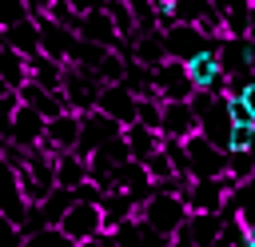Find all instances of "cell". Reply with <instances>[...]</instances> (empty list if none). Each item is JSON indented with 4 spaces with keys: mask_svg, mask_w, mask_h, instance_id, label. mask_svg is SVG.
<instances>
[{
    "mask_svg": "<svg viewBox=\"0 0 255 247\" xmlns=\"http://www.w3.org/2000/svg\"><path fill=\"white\" fill-rule=\"evenodd\" d=\"M163 139H191L199 131V116L191 100H163V120H159Z\"/></svg>",
    "mask_w": 255,
    "mask_h": 247,
    "instance_id": "8fae6325",
    "label": "cell"
},
{
    "mask_svg": "<svg viewBox=\"0 0 255 247\" xmlns=\"http://www.w3.org/2000/svg\"><path fill=\"white\" fill-rule=\"evenodd\" d=\"M151 80H155L159 100H191L195 96V84H191L183 60H163L159 68H151Z\"/></svg>",
    "mask_w": 255,
    "mask_h": 247,
    "instance_id": "9c48e42d",
    "label": "cell"
},
{
    "mask_svg": "<svg viewBox=\"0 0 255 247\" xmlns=\"http://www.w3.org/2000/svg\"><path fill=\"white\" fill-rule=\"evenodd\" d=\"M124 139H128L131 159H139V163H147V159H151V155L163 147V131L143 127V124H128V127H124Z\"/></svg>",
    "mask_w": 255,
    "mask_h": 247,
    "instance_id": "44dd1931",
    "label": "cell"
},
{
    "mask_svg": "<svg viewBox=\"0 0 255 247\" xmlns=\"http://www.w3.org/2000/svg\"><path fill=\"white\" fill-rule=\"evenodd\" d=\"M0 44H8V48H16L20 56H40V28H36V16L32 20H24V24H16V28H4L0 32Z\"/></svg>",
    "mask_w": 255,
    "mask_h": 247,
    "instance_id": "603a6c76",
    "label": "cell"
},
{
    "mask_svg": "<svg viewBox=\"0 0 255 247\" xmlns=\"http://www.w3.org/2000/svg\"><path fill=\"white\" fill-rule=\"evenodd\" d=\"M28 207H32V203H28L24 191H20V171L0 159V215L24 223V219H28Z\"/></svg>",
    "mask_w": 255,
    "mask_h": 247,
    "instance_id": "5bb4252c",
    "label": "cell"
},
{
    "mask_svg": "<svg viewBox=\"0 0 255 247\" xmlns=\"http://www.w3.org/2000/svg\"><path fill=\"white\" fill-rule=\"evenodd\" d=\"M0 247H28V235L16 219H4L0 215Z\"/></svg>",
    "mask_w": 255,
    "mask_h": 247,
    "instance_id": "8d00e7d4",
    "label": "cell"
},
{
    "mask_svg": "<svg viewBox=\"0 0 255 247\" xmlns=\"http://www.w3.org/2000/svg\"><path fill=\"white\" fill-rule=\"evenodd\" d=\"M80 183H88V155H80V151H60V155H56V187L76 191Z\"/></svg>",
    "mask_w": 255,
    "mask_h": 247,
    "instance_id": "7402d4cb",
    "label": "cell"
},
{
    "mask_svg": "<svg viewBox=\"0 0 255 247\" xmlns=\"http://www.w3.org/2000/svg\"><path fill=\"white\" fill-rule=\"evenodd\" d=\"M72 203H76V195H72L68 187H52V191H48V199H44V203H36V207H40V219H44V227H56Z\"/></svg>",
    "mask_w": 255,
    "mask_h": 247,
    "instance_id": "4316f807",
    "label": "cell"
},
{
    "mask_svg": "<svg viewBox=\"0 0 255 247\" xmlns=\"http://www.w3.org/2000/svg\"><path fill=\"white\" fill-rule=\"evenodd\" d=\"M243 151H247V155L255 159V131H251V139H247V147H243Z\"/></svg>",
    "mask_w": 255,
    "mask_h": 247,
    "instance_id": "7dc6e473",
    "label": "cell"
},
{
    "mask_svg": "<svg viewBox=\"0 0 255 247\" xmlns=\"http://www.w3.org/2000/svg\"><path fill=\"white\" fill-rule=\"evenodd\" d=\"M183 151H187L191 179H219V175H227V151L219 143H211L207 135L195 131L191 139H183Z\"/></svg>",
    "mask_w": 255,
    "mask_h": 247,
    "instance_id": "277c9868",
    "label": "cell"
},
{
    "mask_svg": "<svg viewBox=\"0 0 255 247\" xmlns=\"http://www.w3.org/2000/svg\"><path fill=\"white\" fill-rule=\"evenodd\" d=\"M247 40L255 44V0H251V28H247Z\"/></svg>",
    "mask_w": 255,
    "mask_h": 247,
    "instance_id": "bcb514c9",
    "label": "cell"
},
{
    "mask_svg": "<svg viewBox=\"0 0 255 247\" xmlns=\"http://www.w3.org/2000/svg\"><path fill=\"white\" fill-rule=\"evenodd\" d=\"M100 211H104V231H116L124 219H135V215H139V203H135L128 191L112 187V191H104V199H100Z\"/></svg>",
    "mask_w": 255,
    "mask_h": 247,
    "instance_id": "ac0fdd59",
    "label": "cell"
},
{
    "mask_svg": "<svg viewBox=\"0 0 255 247\" xmlns=\"http://www.w3.org/2000/svg\"><path fill=\"white\" fill-rule=\"evenodd\" d=\"M80 247H116V243H112V235L104 231V235H96V239H88V243H80Z\"/></svg>",
    "mask_w": 255,
    "mask_h": 247,
    "instance_id": "7bdbcfd3",
    "label": "cell"
},
{
    "mask_svg": "<svg viewBox=\"0 0 255 247\" xmlns=\"http://www.w3.org/2000/svg\"><path fill=\"white\" fill-rule=\"evenodd\" d=\"M16 108H20V96H16V92L0 96V139H8V127H12V116H16Z\"/></svg>",
    "mask_w": 255,
    "mask_h": 247,
    "instance_id": "f35d334b",
    "label": "cell"
},
{
    "mask_svg": "<svg viewBox=\"0 0 255 247\" xmlns=\"http://www.w3.org/2000/svg\"><path fill=\"white\" fill-rule=\"evenodd\" d=\"M191 108H195V116H199V135H207L211 143H219V147L227 151L231 127H235V120H231V112H227V96L195 92V96H191Z\"/></svg>",
    "mask_w": 255,
    "mask_h": 247,
    "instance_id": "6da1fadb",
    "label": "cell"
},
{
    "mask_svg": "<svg viewBox=\"0 0 255 247\" xmlns=\"http://www.w3.org/2000/svg\"><path fill=\"white\" fill-rule=\"evenodd\" d=\"M68 4H72V12H76V16H88V12L104 8V0H68Z\"/></svg>",
    "mask_w": 255,
    "mask_h": 247,
    "instance_id": "b9f144b4",
    "label": "cell"
},
{
    "mask_svg": "<svg viewBox=\"0 0 255 247\" xmlns=\"http://www.w3.org/2000/svg\"><path fill=\"white\" fill-rule=\"evenodd\" d=\"M40 147H48V151H76L80 147V112H60L56 120H48V127H44V143Z\"/></svg>",
    "mask_w": 255,
    "mask_h": 247,
    "instance_id": "9a60e30c",
    "label": "cell"
},
{
    "mask_svg": "<svg viewBox=\"0 0 255 247\" xmlns=\"http://www.w3.org/2000/svg\"><path fill=\"white\" fill-rule=\"evenodd\" d=\"M16 96H20V104L36 108L44 120H56L60 112H68V104H64V96H60V92H48V88H40V84H32V80H28Z\"/></svg>",
    "mask_w": 255,
    "mask_h": 247,
    "instance_id": "ffe728a7",
    "label": "cell"
},
{
    "mask_svg": "<svg viewBox=\"0 0 255 247\" xmlns=\"http://www.w3.org/2000/svg\"><path fill=\"white\" fill-rule=\"evenodd\" d=\"M143 167H147V175H151L155 183H159V179H171V175H175V167H171V159H167V151H163V147H159V151H155V155H151V159H147Z\"/></svg>",
    "mask_w": 255,
    "mask_h": 247,
    "instance_id": "74e56055",
    "label": "cell"
},
{
    "mask_svg": "<svg viewBox=\"0 0 255 247\" xmlns=\"http://www.w3.org/2000/svg\"><path fill=\"white\" fill-rule=\"evenodd\" d=\"M112 187H120V191H128L135 203H143V199L155 191V179L147 175V167H143L139 159H128V163H120V167H116Z\"/></svg>",
    "mask_w": 255,
    "mask_h": 247,
    "instance_id": "e0dca14e",
    "label": "cell"
},
{
    "mask_svg": "<svg viewBox=\"0 0 255 247\" xmlns=\"http://www.w3.org/2000/svg\"><path fill=\"white\" fill-rule=\"evenodd\" d=\"M227 175H231L235 183L255 179V159H251L247 151H227Z\"/></svg>",
    "mask_w": 255,
    "mask_h": 247,
    "instance_id": "836d02e7",
    "label": "cell"
},
{
    "mask_svg": "<svg viewBox=\"0 0 255 247\" xmlns=\"http://www.w3.org/2000/svg\"><path fill=\"white\" fill-rule=\"evenodd\" d=\"M28 247H80L76 239H68L60 227H40L28 235Z\"/></svg>",
    "mask_w": 255,
    "mask_h": 247,
    "instance_id": "d6a6232c",
    "label": "cell"
},
{
    "mask_svg": "<svg viewBox=\"0 0 255 247\" xmlns=\"http://www.w3.org/2000/svg\"><path fill=\"white\" fill-rule=\"evenodd\" d=\"M124 135V124H116L112 116H104V112H88V116H80V155H96L104 143H112V139H120Z\"/></svg>",
    "mask_w": 255,
    "mask_h": 247,
    "instance_id": "ba28073f",
    "label": "cell"
},
{
    "mask_svg": "<svg viewBox=\"0 0 255 247\" xmlns=\"http://www.w3.org/2000/svg\"><path fill=\"white\" fill-rule=\"evenodd\" d=\"M56 227H60L68 239H76V243H88V239L104 235V211H100V203L76 199V203L64 211V219H60Z\"/></svg>",
    "mask_w": 255,
    "mask_h": 247,
    "instance_id": "8992f818",
    "label": "cell"
},
{
    "mask_svg": "<svg viewBox=\"0 0 255 247\" xmlns=\"http://www.w3.org/2000/svg\"><path fill=\"white\" fill-rule=\"evenodd\" d=\"M231 187H235V179L231 175H219V179H191L187 187H183V203H187V211L195 215V211H211V215H219L223 207H227V195H231Z\"/></svg>",
    "mask_w": 255,
    "mask_h": 247,
    "instance_id": "5b68a950",
    "label": "cell"
},
{
    "mask_svg": "<svg viewBox=\"0 0 255 247\" xmlns=\"http://www.w3.org/2000/svg\"><path fill=\"white\" fill-rule=\"evenodd\" d=\"M128 60H139V64H147V68H159L163 60H171V56H167L163 28H155V32H139V36L131 40V56H128Z\"/></svg>",
    "mask_w": 255,
    "mask_h": 247,
    "instance_id": "d6986e66",
    "label": "cell"
},
{
    "mask_svg": "<svg viewBox=\"0 0 255 247\" xmlns=\"http://www.w3.org/2000/svg\"><path fill=\"white\" fill-rule=\"evenodd\" d=\"M219 68L227 76H255V44L239 40V36H223L219 40Z\"/></svg>",
    "mask_w": 255,
    "mask_h": 247,
    "instance_id": "2e32d148",
    "label": "cell"
},
{
    "mask_svg": "<svg viewBox=\"0 0 255 247\" xmlns=\"http://www.w3.org/2000/svg\"><path fill=\"white\" fill-rule=\"evenodd\" d=\"M36 28H40V52L52 56V60H60V64H68L80 36L72 28H64V24H56L52 16H36Z\"/></svg>",
    "mask_w": 255,
    "mask_h": 247,
    "instance_id": "7c38bea8",
    "label": "cell"
},
{
    "mask_svg": "<svg viewBox=\"0 0 255 247\" xmlns=\"http://www.w3.org/2000/svg\"><path fill=\"white\" fill-rule=\"evenodd\" d=\"M28 8H32V16H44V8H48V0H28Z\"/></svg>",
    "mask_w": 255,
    "mask_h": 247,
    "instance_id": "f6af8a7d",
    "label": "cell"
},
{
    "mask_svg": "<svg viewBox=\"0 0 255 247\" xmlns=\"http://www.w3.org/2000/svg\"><path fill=\"white\" fill-rule=\"evenodd\" d=\"M108 235H112L116 247H139V215H135V219H124V223H120L116 231H108Z\"/></svg>",
    "mask_w": 255,
    "mask_h": 247,
    "instance_id": "d590c367",
    "label": "cell"
},
{
    "mask_svg": "<svg viewBox=\"0 0 255 247\" xmlns=\"http://www.w3.org/2000/svg\"><path fill=\"white\" fill-rule=\"evenodd\" d=\"M247 247H255V243H247Z\"/></svg>",
    "mask_w": 255,
    "mask_h": 247,
    "instance_id": "f907efd6",
    "label": "cell"
},
{
    "mask_svg": "<svg viewBox=\"0 0 255 247\" xmlns=\"http://www.w3.org/2000/svg\"><path fill=\"white\" fill-rule=\"evenodd\" d=\"M251 131H255V127H239V124H235V127H231V143H227V151H243L247 139H251Z\"/></svg>",
    "mask_w": 255,
    "mask_h": 247,
    "instance_id": "60d3db41",
    "label": "cell"
},
{
    "mask_svg": "<svg viewBox=\"0 0 255 247\" xmlns=\"http://www.w3.org/2000/svg\"><path fill=\"white\" fill-rule=\"evenodd\" d=\"M139 219L147 223V227H155V231H163V235H175L187 219H191V211H187V203L179 199V195H167V191H151L143 203H139Z\"/></svg>",
    "mask_w": 255,
    "mask_h": 247,
    "instance_id": "7a4b0ae2",
    "label": "cell"
},
{
    "mask_svg": "<svg viewBox=\"0 0 255 247\" xmlns=\"http://www.w3.org/2000/svg\"><path fill=\"white\" fill-rule=\"evenodd\" d=\"M44 127H48V120L36 112V108H28V104H20L16 108V116H12V127H8V139L16 143V147H24V151H32V147H40L44 143Z\"/></svg>",
    "mask_w": 255,
    "mask_h": 247,
    "instance_id": "4fadbf2b",
    "label": "cell"
},
{
    "mask_svg": "<svg viewBox=\"0 0 255 247\" xmlns=\"http://www.w3.org/2000/svg\"><path fill=\"white\" fill-rule=\"evenodd\" d=\"M159 120H163V100H159V96H139L135 124H143V127H155V131H159Z\"/></svg>",
    "mask_w": 255,
    "mask_h": 247,
    "instance_id": "4dcf8cb0",
    "label": "cell"
},
{
    "mask_svg": "<svg viewBox=\"0 0 255 247\" xmlns=\"http://www.w3.org/2000/svg\"><path fill=\"white\" fill-rule=\"evenodd\" d=\"M0 80H4L12 92H20V88L32 80L28 56H20V52H16V48H8V44H0Z\"/></svg>",
    "mask_w": 255,
    "mask_h": 247,
    "instance_id": "cb8c5ba5",
    "label": "cell"
},
{
    "mask_svg": "<svg viewBox=\"0 0 255 247\" xmlns=\"http://www.w3.org/2000/svg\"><path fill=\"white\" fill-rule=\"evenodd\" d=\"M8 92H12V88H8V84H4V80H0V96H8Z\"/></svg>",
    "mask_w": 255,
    "mask_h": 247,
    "instance_id": "681fc988",
    "label": "cell"
},
{
    "mask_svg": "<svg viewBox=\"0 0 255 247\" xmlns=\"http://www.w3.org/2000/svg\"><path fill=\"white\" fill-rule=\"evenodd\" d=\"M24 20H32L28 0H0V32H4V28H16V24H24Z\"/></svg>",
    "mask_w": 255,
    "mask_h": 247,
    "instance_id": "1f68e13d",
    "label": "cell"
},
{
    "mask_svg": "<svg viewBox=\"0 0 255 247\" xmlns=\"http://www.w3.org/2000/svg\"><path fill=\"white\" fill-rule=\"evenodd\" d=\"M227 112H231V120H235L239 127H255V116H251V108L243 104V96H227Z\"/></svg>",
    "mask_w": 255,
    "mask_h": 247,
    "instance_id": "ab89813d",
    "label": "cell"
},
{
    "mask_svg": "<svg viewBox=\"0 0 255 247\" xmlns=\"http://www.w3.org/2000/svg\"><path fill=\"white\" fill-rule=\"evenodd\" d=\"M163 40H167V56L171 60H195L199 52H215L219 48V40H211V36H203L195 24H167L163 28Z\"/></svg>",
    "mask_w": 255,
    "mask_h": 247,
    "instance_id": "52a82bcc",
    "label": "cell"
},
{
    "mask_svg": "<svg viewBox=\"0 0 255 247\" xmlns=\"http://www.w3.org/2000/svg\"><path fill=\"white\" fill-rule=\"evenodd\" d=\"M100 88H104V80H100L96 72H88V68H76V64H68V68H64V88H60V96H64L68 112H80V116L96 112Z\"/></svg>",
    "mask_w": 255,
    "mask_h": 247,
    "instance_id": "3957f363",
    "label": "cell"
},
{
    "mask_svg": "<svg viewBox=\"0 0 255 247\" xmlns=\"http://www.w3.org/2000/svg\"><path fill=\"white\" fill-rule=\"evenodd\" d=\"M104 8H108V16L116 20V28H120V36L131 44L135 36H139V28H135V16H131V8H128V0H104Z\"/></svg>",
    "mask_w": 255,
    "mask_h": 247,
    "instance_id": "f546056e",
    "label": "cell"
},
{
    "mask_svg": "<svg viewBox=\"0 0 255 247\" xmlns=\"http://www.w3.org/2000/svg\"><path fill=\"white\" fill-rule=\"evenodd\" d=\"M211 247H231V243H227V239H223V235H219V239H215V243H211Z\"/></svg>",
    "mask_w": 255,
    "mask_h": 247,
    "instance_id": "c3c4849f",
    "label": "cell"
},
{
    "mask_svg": "<svg viewBox=\"0 0 255 247\" xmlns=\"http://www.w3.org/2000/svg\"><path fill=\"white\" fill-rule=\"evenodd\" d=\"M187 231H191L195 247H211V243L219 239V231H223V211H219V215H211V211H195V215L187 219Z\"/></svg>",
    "mask_w": 255,
    "mask_h": 247,
    "instance_id": "484cf974",
    "label": "cell"
},
{
    "mask_svg": "<svg viewBox=\"0 0 255 247\" xmlns=\"http://www.w3.org/2000/svg\"><path fill=\"white\" fill-rule=\"evenodd\" d=\"M120 84H128L135 96H155L151 68H147V64H139V60H128V68H124V80H120Z\"/></svg>",
    "mask_w": 255,
    "mask_h": 247,
    "instance_id": "f1b7e54d",
    "label": "cell"
},
{
    "mask_svg": "<svg viewBox=\"0 0 255 247\" xmlns=\"http://www.w3.org/2000/svg\"><path fill=\"white\" fill-rule=\"evenodd\" d=\"M243 104H247V108H251V116H255V84H247V88H243Z\"/></svg>",
    "mask_w": 255,
    "mask_h": 247,
    "instance_id": "ee69618b",
    "label": "cell"
},
{
    "mask_svg": "<svg viewBox=\"0 0 255 247\" xmlns=\"http://www.w3.org/2000/svg\"><path fill=\"white\" fill-rule=\"evenodd\" d=\"M135 108H139V96L128 88V84H104L100 88V100H96V112L112 116L116 124H135Z\"/></svg>",
    "mask_w": 255,
    "mask_h": 247,
    "instance_id": "30bf717a",
    "label": "cell"
},
{
    "mask_svg": "<svg viewBox=\"0 0 255 247\" xmlns=\"http://www.w3.org/2000/svg\"><path fill=\"white\" fill-rule=\"evenodd\" d=\"M211 12H219L211 0H171V20L175 24H199Z\"/></svg>",
    "mask_w": 255,
    "mask_h": 247,
    "instance_id": "83f0119b",
    "label": "cell"
},
{
    "mask_svg": "<svg viewBox=\"0 0 255 247\" xmlns=\"http://www.w3.org/2000/svg\"><path fill=\"white\" fill-rule=\"evenodd\" d=\"M44 16H52L56 24H64V28H72V32L80 28V16L72 12V4H68V0H48V8H44Z\"/></svg>",
    "mask_w": 255,
    "mask_h": 247,
    "instance_id": "e575fe53",
    "label": "cell"
},
{
    "mask_svg": "<svg viewBox=\"0 0 255 247\" xmlns=\"http://www.w3.org/2000/svg\"><path fill=\"white\" fill-rule=\"evenodd\" d=\"M28 68H32V84H40V88H48V92H60L64 88V68L68 64H60V60H52V56H32L28 60Z\"/></svg>",
    "mask_w": 255,
    "mask_h": 247,
    "instance_id": "d4e9b609",
    "label": "cell"
}]
</instances>
